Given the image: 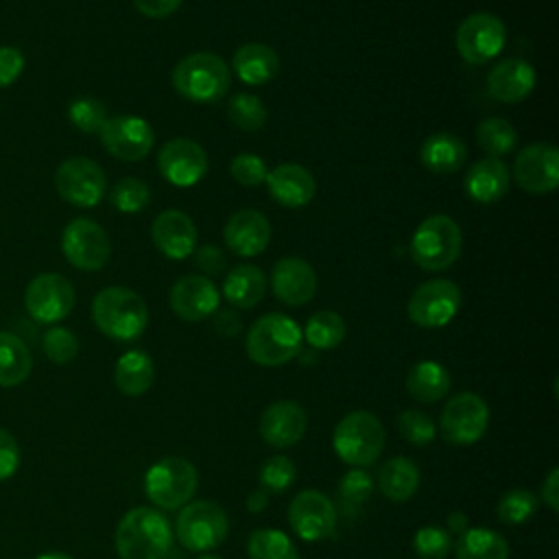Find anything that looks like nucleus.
I'll return each mask as SVG.
<instances>
[{
	"label": "nucleus",
	"mask_w": 559,
	"mask_h": 559,
	"mask_svg": "<svg viewBox=\"0 0 559 559\" xmlns=\"http://www.w3.org/2000/svg\"><path fill=\"white\" fill-rule=\"evenodd\" d=\"M173 526L164 513L133 507L120 518L114 542L120 559H164L173 548Z\"/></svg>",
	"instance_id": "obj_1"
},
{
	"label": "nucleus",
	"mask_w": 559,
	"mask_h": 559,
	"mask_svg": "<svg viewBox=\"0 0 559 559\" xmlns=\"http://www.w3.org/2000/svg\"><path fill=\"white\" fill-rule=\"evenodd\" d=\"M96 328L114 341H135L148 323L144 299L124 286H107L92 301Z\"/></svg>",
	"instance_id": "obj_2"
},
{
	"label": "nucleus",
	"mask_w": 559,
	"mask_h": 559,
	"mask_svg": "<svg viewBox=\"0 0 559 559\" xmlns=\"http://www.w3.org/2000/svg\"><path fill=\"white\" fill-rule=\"evenodd\" d=\"M301 328L282 312H269L255 319L247 332V356L262 367L290 362L301 349Z\"/></svg>",
	"instance_id": "obj_3"
},
{
	"label": "nucleus",
	"mask_w": 559,
	"mask_h": 559,
	"mask_svg": "<svg viewBox=\"0 0 559 559\" xmlns=\"http://www.w3.org/2000/svg\"><path fill=\"white\" fill-rule=\"evenodd\" d=\"M170 81L173 87L192 103H216L227 94L231 74L218 55L192 52L173 68Z\"/></svg>",
	"instance_id": "obj_4"
},
{
	"label": "nucleus",
	"mask_w": 559,
	"mask_h": 559,
	"mask_svg": "<svg viewBox=\"0 0 559 559\" xmlns=\"http://www.w3.org/2000/svg\"><path fill=\"white\" fill-rule=\"evenodd\" d=\"M461 247V227L448 214H432L424 218L411 238L413 262L424 271H445L456 262Z\"/></svg>",
	"instance_id": "obj_5"
},
{
	"label": "nucleus",
	"mask_w": 559,
	"mask_h": 559,
	"mask_svg": "<svg viewBox=\"0 0 559 559\" xmlns=\"http://www.w3.org/2000/svg\"><path fill=\"white\" fill-rule=\"evenodd\" d=\"M384 426L369 411L347 413L334 428L332 445L338 459L354 467L371 465L384 450Z\"/></svg>",
	"instance_id": "obj_6"
},
{
	"label": "nucleus",
	"mask_w": 559,
	"mask_h": 559,
	"mask_svg": "<svg viewBox=\"0 0 559 559\" xmlns=\"http://www.w3.org/2000/svg\"><path fill=\"white\" fill-rule=\"evenodd\" d=\"M197 467L183 456H166L153 463L144 476L148 500L164 511H175L188 504L197 491Z\"/></svg>",
	"instance_id": "obj_7"
},
{
	"label": "nucleus",
	"mask_w": 559,
	"mask_h": 559,
	"mask_svg": "<svg viewBox=\"0 0 559 559\" xmlns=\"http://www.w3.org/2000/svg\"><path fill=\"white\" fill-rule=\"evenodd\" d=\"M229 522L223 507L214 500H192L179 509L175 535L179 544L194 552H210L227 537Z\"/></svg>",
	"instance_id": "obj_8"
},
{
	"label": "nucleus",
	"mask_w": 559,
	"mask_h": 559,
	"mask_svg": "<svg viewBox=\"0 0 559 559\" xmlns=\"http://www.w3.org/2000/svg\"><path fill=\"white\" fill-rule=\"evenodd\" d=\"M487 426L489 406L478 393L472 391H463L450 397L439 417L441 437L454 445L476 443L485 435Z\"/></svg>",
	"instance_id": "obj_9"
},
{
	"label": "nucleus",
	"mask_w": 559,
	"mask_h": 559,
	"mask_svg": "<svg viewBox=\"0 0 559 559\" xmlns=\"http://www.w3.org/2000/svg\"><path fill=\"white\" fill-rule=\"evenodd\" d=\"M456 50L467 63H487L496 59L507 41L504 22L487 11H478L467 15L454 35Z\"/></svg>",
	"instance_id": "obj_10"
},
{
	"label": "nucleus",
	"mask_w": 559,
	"mask_h": 559,
	"mask_svg": "<svg viewBox=\"0 0 559 559\" xmlns=\"http://www.w3.org/2000/svg\"><path fill=\"white\" fill-rule=\"evenodd\" d=\"M55 188L63 201L76 207H94L107 190L103 168L90 157H68L55 173Z\"/></svg>",
	"instance_id": "obj_11"
},
{
	"label": "nucleus",
	"mask_w": 559,
	"mask_h": 559,
	"mask_svg": "<svg viewBox=\"0 0 559 559\" xmlns=\"http://www.w3.org/2000/svg\"><path fill=\"white\" fill-rule=\"evenodd\" d=\"M461 308V290L452 280H428L419 284L406 306L408 319L419 328H443Z\"/></svg>",
	"instance_id": "obj_12"
},
{
	"label": "nucleus",
	"mask_w": 559,
	"mask_h": 559,
	"mask_svg": "<svg viewBox=\"0 0 559 559\" xmlns=\"http://www.w3.org/2000/svg\"><path fill=\"white\" fill-rule=\"evenodd\" d=\"M61 251L72 266L98 271L109 260L111 242L107 231L92 218H74L61 234Z\"/></svg>",
	"instance_id": "obj_13"
},
{
	"label": "nucleus",
	"mask_w": 559,
	"mask_h": 559,
	"mask_svg": "<svg viewBox=\"0 0 559 559\" xmlns=\"http://www.w3.org/2000/svg\"><path fill=\"white\" fill-rule=\"evenodd\" d=\"M24 306L37 323H57L72 312L74 288L59 273H39L24 290Z\"/></svg>",
	"instance_id": "obj_14"
},
{
	"label": "nucleus",
	"mask_w": 559,
	"mask_h": 559,
	"mask_svg": "<svg viewBox=\"0 0 559 559\" xmlns=\"http://www.w3.org/2000/svg\"><path fill=\"white\" fill-rule=\"evenodd\" d=\"M98 138L107 153L122 162L144 159L155 144V133L151 124L140 116L107 118L98 131Z\"/></svg>",
	"instance_id": "obj_15"
},
{
	"label": "nucleus",
	"mask_w": 559,
	"mask_h": 559,
	"mask_svg": "<svg viewBox=\"0 0 559 559\" xmlns=\"http://www.w3.org/2000/svg\"><path fill=\"white\" fill-rule=\"evenodd\" d=\"M515 183L531 194H546L559 186V153L548 142L524 146L513 162Z\"/></svg>",
	"instance_id": "obj_16"
},
{
	"label": "nucleus",
	"mask_w": 559,
	"mask_h": 559,
	"mask_svg": "<svg viewBox=\"0 0 559 559\" xmlns=\"http://www.w3.org/2000/svg\"><path fill=\"white\" fill-rule=\"evenodd\" d=\"M288 524L304 542L325 539L336 526V507L325 493L304 489L290 500Z\"/></svg>",
	"instance_id": "obj_17"
},
{
	"label": "nucleus",
	"mask_w": 559,
	"mask_h": 559,
	"mask_svg": "<svg viewBox=\"0 0 559 559\" xmlns=\"http://www.w3.org/2000/svg\"><path fill=\"white\" fill-rule=\"evenodd\" d=\"M157 168L168 183L177 188H190L205 177L207 155L199 142L175 138L159 148Z\"/></svg>",
	"instance_id": "obj_18"
},
{
	"label": "nucleus",
	"mask_w": 559,
	"mask_h": 559,
	"mask_svg": "<svg viewBox=\"0 0 559 559\" xmlns=\"http://www.w3.org/2000/svg\"><path fill=\"white\" fill-rule=\"evenodd\" d=\"M221 293L205 275H186L170 288V310L183 321H203L218 310Z\"/></svg>",
	"instance_id": "obj_19"
},
{
	"label": "nucleus",
	"mask_w": 559,
	"mask_h": 559,
	"mask_svg": "<svg viewBox=\"0 0 559 559\" xmlns=\"http://www.w3.org/2000/svg\"><path fill=\"white\" fill-rule=\"evenodd\" d=\"M308 415L295 400L271 402L260 415V437L273 448H290L301 441Z\"/></svg>",
	"instance_id": "obj_20"
},
{
	"label": "nucleus",
	"mask_w": 559,
	"mask_h": 559,
	"mask_svg": "<svg viewBox=\"0 0 559 559\" xmlns=\"http://www.w3.org/2000/svg\"><path fill=\"white\" fill-rule=\"evenodd\" d=\"M223 238L231 253L240 258H253L269 247L271 225L262 212L245 207L227 218Z\"/></svg>",
	"instance_id": "obj_21"
},
{
	"label": "nucleus",
	"mask_w": 559,
	"mask_h": 559,
	"mask_svg": "<svg viewBox=\"0 0 559 559\" xmlns=\"http://www.w3.org/2000/svg\"><path fill=\"white\" fill-rule=\"evenodd\" d=\"M271 288L286 306H304L317 293V273L301 258H280L271 271Z\"/></svg>",
	"instance_id": "obj_22"
},
{
	"label": "nucleus",
	"mask_w": 559,
	"mask_h": 559,
	"mask_svg": "<svg viewBox=\"0 0 559 559\" xmlns=\"http://www.w3.org/2000/svg\"><path fill=\"white\" fill-rule=\"evenodd\" d=\"M153 245L168 260H186L197 247V227L181 210H164L151 225Z\"/></svg>",
	"instance_id": "obj_23"
},
{
	"label": "nucleus",
	"mask_w": 559,
	"mask_h": 559,
	"mask_svg": "<svg viewBox=\"0 0 559 559\" xmlns=\"http://www.w3.org/2000/svg\"><path fill=\"white\" fill-rule=\"evenodd\" d=\"M535 68L518 57L498 61L487 74L489 94L507 105L522 103L535 90Z\"/></svg>",
	"instance_id": "obj_24"
},
{
	"label": "nucleus",
	"mask_w": 559,
	"mask_h": 559,
	"mask_svg": "<svg viewBox=\"0 0 559 559\" xmlns=\"http://www.w3.org/2000/svg\"><path fill=\"white\" fill-rule=\"evenodd\" d=\"M269 194L284 207H304L314 199L317 183L308 168L295 162H284L266 173Z\"/></svg>",
	"instance_id": "obj_25"
},
{
	"label": "nucleus",
	"mask_w": 559,
	"mask_h": 559,
	"mask_svg": "<svg viewBox=\"0 0 559 559\" xmlns=\"http://www.w3.org/2000/svg\"><path fill=\"white\" fill-rule=\"evenodd\" d=\"M511 175L504 162L496 157H483L474 162L467 173H465V194L480 203V205H491L498 203L507 192H509Z\"/></svg>",
	"instance_id": "obj_26"
},
{
	"label": "nucleus",
	"mask_w": 559,
	"mask_h": 559,
	"mask_svg": "<svg viewBox=\"0 0 559 559\" xmlns=\"http://www.w3.org/2000/svg\"><path fill=\"white\" fill-rule=\"evenodd\" d=\"M231 68L238 74V79L247 85H264L280 72V57L277 52L266 44H242L234 57Z\"/></svg>",
	"instance_id": "obj_27"
},
{
	"label": "nucleus",
	"mask_w": 559,
	"mask_h": 559,
	"mask_svg": "<svg viewBox=\"0 0 559 559\" xmlns=\"http://www.w3.org/2000/svg\"><path fill=\"white\" fill-rule=\"evenodd\" d=\"M467 159L465 142L448 131H437L428 135L419 148V162L437 175L456 173Z\"/></svg>",
	"instance_id": "obj_28"
},
{
	"label": "nucleus",
	"mask_w": 559,
	"mask_h": 559,
	"mask_svg": "<svg viewBox=\"0 0 559 559\" xmlns=\"http://www.w3.org/2000/svg\"><path fill=\"white\" fill-rule=\"evenodd\" d=\"M266 293V277L255 264H238L223 280V297L236 308H253Z\"/></svg>",
	"instance_id": "obj_29"
},
{
	"label": "nucleus",
	"mask_w": 559,
	"mask_h": 559,
	"mask_svg": "<svg viewBox=\"0 0 559 559\" xmlns=\"http://www.w3.org/2000/svg\"><path fill=\"white\" fill-rule=\"evenodd\" d=\"M153 380H155V365L146 352L131 349L116 360L114 382L120 393L131 397L142 395L151 389Z\"/></svg>",
	"instance_id": "obj_30"
},
{
	"label": "nucleus",
	"mask_w": 559,
	"mask_h": 559,
	"mask_svg": "<svg viewBox=\"0 0 559 559\" xmlns=\"http://www.w3.org/2000/svg\"><path fill=\"white\" fill-rule=\"evenodd\" d=\"M450 373L437 360H419L411 367L406 376V391L411 397L424 404L439 402L450 391Z\"/></svg>",
	"instance_id": "obj_31"
},
{
	"label": "nucleus",
	"mask_w": 559,
	"mask_h": 559,
	"mask_svg": "<svg viewBox=\"0 0 559 559\" xmlns=\"http://www.w3.org/2000/svg\"><path fill=\"white\" fill-rule=\"evenodd\" d=\"M419 467L406 456H393L378 469V489L391 502L408 500L419 487Z\"/></svg>",
	"instance_id": "obj_32"
},
{
	"label": "nucleus",
	"mask_w": 559,
	"mask_h": 559,
	"mask_svg": "<svg viewBox=\"0 0 559 559\" xmlns=\"http://www.w3.org/2000/svg\"><path fill=\"white\" fill-rule=\"evenodd\" d=\"M33 369V358L26 343L0 330V386H17L22 384Z\"/></svg>",
	"instance_id": "obj_33"
},
{
	"label": "nucleus",
	"mask_w": 559,
	"mask_h": 559,
	"mask_svg": "<svg viewBox=\"0 0 559 559\" xmlns=\"http://www.w3.org/2000/svg\"><path fill=\"white\" fill-rule=\"evenodd\" d=\"M456 559H509L507 539L491 528H467L454 542Z\"/></svg>",
	"instance_id": "obj_34"
},
{
	"label": "nucleus",
	"mask_w": 559,
	"mask_h": 559,
	"mask_svg": "<svg viewBox=\"0 0 559 559\" xmlns=\"http://www.w3.org/2000/svg\"><path fill=\"white\" fill-rule=\"evenodd\" d=\"M476 142L487 153V157L500 159L502 155H509L518 144V131L507 118H485L476 127Z\"/></svg>",
	"instance_id": "obj_35"
},
{
	"label": "nucleus",
	"mask_w": 559,
	"mask_h": 559,
	"mask_svg": "<svg viewBox=\"0 0 559 559\" xmlns=\"http://www.w3.org/2000/svg\"><path fill=\"white\" fill-rule=\"evenodd\" d=\"M345 332H347V328L338 312L319 310L306 321L301 336H306L308 345L314 349H334L343 343Z\"/></svg>",
	"instance_id": "obj_36"
},
{
	"label": "nucleus",
	"mask_w": 559,
	"mask_h": 559,
	"mask_svg": "<svg viewBox=\"0 0 559 559\" xmlns=\"http://www.w3.org/2000/svg\"><path fill=\"white\" fill-rule=\"evenodd\" d=\"M249 559H299L290 537L275 528H258L247 539Z\"/></svg>",
	"instance_id": "obj_37"
},
{
	"label": "nucleus",
	"mask_w": 559,
	"mask_h": 559,
	"mask_svg": "<svg viewBox=\"0 0 559 559\" xmlns=\"http://www.w3.org/2000/svg\"><path fill=\"white\" fill-rule=\"evenodd\" d=\"M227 118L240 131L253 133L266 122V107L255 94H236L227 103Z\"/></svg>",
	"instance_id": "obj_38"
},
{
	"label": "nucleus",
	"mask_w": 559,
	"mask_h": 559,
	"mask_svg": "<svg viewBox=\"0 0 559 559\" xmlns=\"http://www.w3.org/2000/svg\"><path fill=\"white\" fill-rule=\"evenodd\" d=\"M109 201L118 212L135 214V212H142L151 203V190L138 177H122L114 183V188L109 192Z\"/></svg>",
	"instance_id": "obj_39"
},
{
	"label": "nucleus",
	"mask_w": 559,
	"mask_h": 559,
	"mask_svg": "<svg viewBox=\"0 0 559 559\" xmlns=\"http://www.w3.org/2000/svg\"><path fill=\"white\" fill-rule=\"evenodd\" d=\"M371 493H373V478L360 467L349 469L338 483V502L347 515L356 513L369 500Z\"/></svg>",
	"instance_id": "obj_40"
},
{
	"label": "nucleus",
	"mask_w": 559,
	"mask_h": 559,
	"mask_svg": "<svg viewBox=\"0 0 559 559\" xmlns=\"http://www.w3.org/2000/svg\"><path fill=\"white\" fill-rule=\"evenodd\" d=\"M496 511H498V518L502 524L518 526V524L526 522L537 511V496L531 493L528 489L513 487L511 491L502 493Z\"/></svg>",
	"instance_id": "obj_41"
},
{
	"label": "nucleus",
	"mask_w": 559,
	"mask_h": 559,
	"mask_svg": "<svg viewBox=\"0 0 559 559\" xmlns=\"http://www.w3.org/2000/svg\"><path fill=\"white\" fill-rule=\"evenodd\" d=\"M258 478H260V487L266 489L269 493H282L295 483L297 467L288 456L275 454L260 465Z\"/></svg>",
	"instance_id": "obj_42"
},
{
	"label": "nucleus",
	"mask_w": 559,
	"mask_h": 559,
	"mask_svg": "<svg viewBox=\"0 0 559 559\" xmlns=\"http://www.w3.org/2000/svg\"><path fill=\"white\" fill-rule=\"evenodd\" d=\"M70 122L83 133H98L107 120V109L92 96H79L68 107Z\"/></svg>",
	"instance_id": "obj_43"
},
{
	"label": "nucleus",
	"mask_w": 559,
	"mask_h": 559,
	"mask_svg": "<svg viewBox=\"0 0 559 559\" xmlns=\"http://www.w3.org/2000/svg\"><path fill=\"white\" fill-rule=\"evenodd\" d=\"M397 430L413 445H428L437 435L432 417L417 408H406L397 415Z\"/></svg>",
	"instance_id": "obj_44"
},
{
	"label": "nucleus",
	"mask_w": 559,
	"mask_h": 559,
	"mask_svg": "<svg viewBox=\"0 0 559 559\" xmlns=\"http://www.w3.org/2000/svg\"><path fill=\"white\" fill-rule=\"evenodd\" d=\"M413 550L419 559H445L452 550V537L445 528L424 526L413 535Z\"/></svg>",
	"instance_id": "obj_45"
},
{
	"label": "nucleus",
	"mask_w": 559,
	"mask_h": 559,
	"mask_svg": "<svg viewBox=\"0 0 559 559\" xmlns=\"http://www.w3.org/2000/svg\"><path fill=\"white\" fill-rule=\"evenodd\" d=\"M41 347H44V354L57 362V365H66L70 360L76 358L79 354V341L76 336L68 330V328H50L44 338H41Z\"/></svg>",
	"instance_id": "obj_46"
},
{
	"label": "nucleus",
	"mask_w": 559,
	"mask_h": 559,
	"mask_svg": "<svg viewBox=\"0 0 559 559\" xmlns=\"http://www.w3.org/2000/svg\"><path fill=\"white\" fill-rule=\"evenodd\" d=\"M231 177L240 183V186H247V188H255L260 183H264L266 179V162L260 157V155H253V153H240L231 159Z\"/></svg>",
	"instance_id": "obj_47"
},
{
	"label": "nucleus",
	"mask_w": 559,
	"mask_h": 559,
	"mask_svg": "<svg viewBox=\"0 0 559 559\" xmlns=\"http://www.w3.org/2000/svg\"><path fill=\"white\" fill-rule=\"evenodd\" d=\"M24 70V55L15 46H0V87L17 81Z\"/></svg>",
	"instance_id": "obj_48"
},
{
	"label": "nucleus",
	"mask_w": 559,
	"mask_h": 559,
	"mask_svg": "<svg viewBox=\"0 0 559 559\" xmlns=\"http://www.w3.org/2000/svg\"><path fill=\"white\" fill-rule=\"evenodd\" d=\"M20 467V448L13 435L0 428V480L11 478Z\"/></svg>",
	"instance_id": "obj_49"
},
{
	"label": "nucleus",
	"mask_w": 559,
	"mask_h": 559,
	"mask_svg": "<svg viewBox=\"0 0 559 559\" xmlns=\"http://www.w3.org/2000/svg\"><path fill=\"white\" fill-rule=\"evenodd\" d=\"M197 266L201 271H205L207 275H218L225 271L227 260H225V251L216 245H205L197 251Z\"/></svg>",
	"instance_id": "obj_50"
},
{
	"label": "nucleus",
	"mask_w": 559,
	"mask_h": 559,
	"mask_svg": "<svg viewBox=\"0 0 559 559\" xmlns=\"http://www.w3.org/2000/svg\"><path fill=\"white\" fill-rule=\"evenodd\" d=\"M133 7L146 17L162 20L173 15L181 7V0H133Z\"/></svg>",
	"instance_id": "obj_51"
},
{
	"label": "nucleus",
	"mask_w": 559,
	"mask_h": 559,
	"mask_svg": "<svg viewBox=\"0 0 559 559\" xmlns=\"http://www.w3.org/2000/svg\"><path fill=\"white\" fill-rule=\"evenodd\" d=\"M542 500L550 511L559 509V469L552 467L542 483Z\"/></svg>",
	"instance_id": "obj_52"
},
{
	"label": "nucleus",
	"mask_w": 559,
	"mask_h": 559,
	"mask_svg": "<svg viewBox=\"0 0 559 559\" xmlns=\"http://www.w3.org/2000/svg\"><path fill=\"white\" fill-rule=\"evenodd\" d=\"M214 328L221 336H236L240 332V319L234 310H221L214 319Z\"/></svg>",
	"instance_id": "obj_53"
},
{
	"label": "nucleus",
	"mask_w": 559,
	"mask_h": 559,
	"mask_svg": "<svg viewBox=\"0 0 559 559\" xmlns=\"http://www.w3.org/2000/svg\"><path fill=\"white\" fill-rule=\"evenodd\" d=\"M266 504H269V491L262 489V487H255V489L247 496V509H249L251 513L264 511Z\"/></svg>",
	"instance_id": "obj_54"
},
{
	"label": "nucleus",
	"mask_w": 559,
	"mask_h": 559,
	"mask_svg": "<svg viewBox=\"0 0 559 559\" xmlns=\"http://www.w3.org/2000/svg\"><path fill=\"white\" fill-rule=\"evenodd\" d=\"M467 528H469V520H467V515H465L463 511H452V513H448V533L461 535V533H465Z\"/></svg>",
	"instance_id": "obj_55"
},
{
	"label": "nucleus",
	"mask_w": 559,
	"mask_h": 559,
	"mask_svg": "<svg viewBox=\"0 0 559 559\" xmlns=\"http://www.w3.org/2000/svg\"><path fill=\"white\" fill-rule=\"evenodd\" d=\"M37 559H72V557L66 552H46V555H39Z\"/></svg>",
	"instance_id": "obj_56"
},
{
	"label": "nucleus",
	"mask_w": 559,
	"mask_h": 559,
	"mask_svg": "<svg viewBox=\"0 0 559 559\" xmlns=\"http://www.w3.org/2000/svg\"><path fill=\"white\" fill-rule=\"evenodd\" d=\"M199 559H221L218 555H212V552H205V555H201Z\"/></svg>",
	"instance_id": "obj_57"
}]
</instances>
